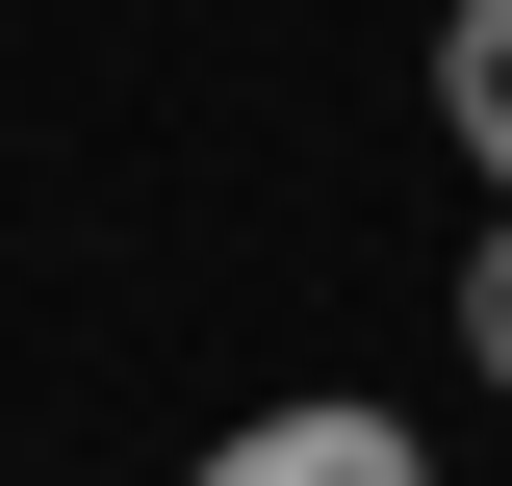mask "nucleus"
Instances as JSON below:
<instances>
[{"mask_svg":"<svg viewBox=\"0 0 512 486\" xmlns=\"http://www.w3.org/2000/svg\"><path fill=\"white\" fill-rule=\"evenodd\" d=\"M180 486H436V435L410 410H256V435H205Z\"/></svg>","mask_w":512,"mask_h":486,"instance_id":"obj_1","label":"nucleus"},{"mask_svg":"<svg viewBox=\"0 0 512 486\" xmlns=\"http://www.w3.org/2000/svg\"><path fill=\"white\" fill-rule=\"evenodd\" d=\"M436 128L487 154V231H512V0H461V26H436Z\"/></svg>","mask_w":512,"mask_h":486,"instance_id":"obj_2","label":"nucleus"},{"mask_svg":"<svg viewBox=\"0 0 512 486\" xmlns=\"http://www.w3.org/2000/svg\"><path fill=\"white\" fill-rule=\"evenodd\" d=\"M461 359H487V384H512V231H487V256H461Z\"/></svg>","mask_w":512,"mask_h":486,"instance_id":"obj_3","label":"nucleus"}]
</instances>
